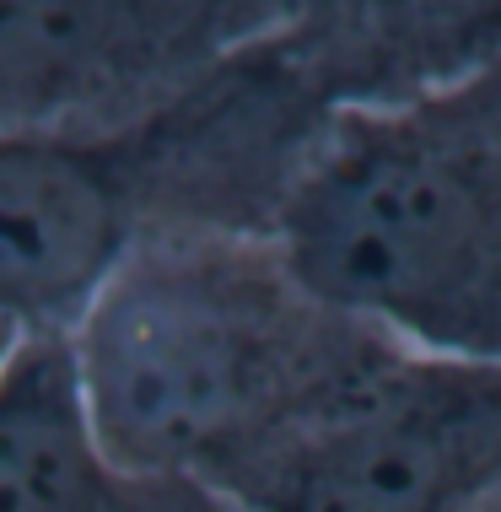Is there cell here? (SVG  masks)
I'll return each instance as SVG.
<instances>
[{"instance_id":"cell-2","label":"cell","mask_w":501,"mask_h":512,"mask_svg":"<svg viewBox=\"0 0 501 512\" xmlns=\"http://www.w3.org/2000/svg\"><path fill=\"white\" fill-rule=\"evenodd\" d=\"M275 243L318 297L410 356L501 367V60L334 108Z\"/></svg>"},{"instance_id":"cell-9","label":"cell","mask_w":501,"mask_h":512,"mask_svg":"<svg viewBox=\"0 0 501 512\" xmlns=\"http://www.w3.org/2000/svg\"><path fill=\"white\" fill-rule=\"evenodd\" d=\"M464 512H501V475L491 480V486H485L480 496H475V502H469Z\"/></svg>"},{"instance_id":"cell-8","label":"cell","mask_w":501,"mask_h":512,"mask_svg":"<svg viewBox=\"0 0 501 512\" xmlns=\"http://www.w3.org/2000/svg\"><path fill=\"white\" fill-rule=\"evenodd\" d=\"M27 335H22V329L17 324H6V318H0V372H6V362H11V356H17V345H22Z\"/></svg>"},{"instance_id":"cell-7","label":"cell","mask_w":501,"mask_h":512,"mask_svg":"<svg viewBox=\"0 0 501 512\" xmlns=\"http://www.w3.org/2000/svg\"><path fill=\"white\" fill-rule=\"evenodd\" d=\"M114 512H216L211 496L189 486H162V480H130V491L119 496Z\"/></svg>"},{"instance_id":"cell-5","label":"cell","mask_w":501,"mask_h":512,"mask_svg":"<svg viewBox=\"0 0 501 512\" xmlns=\"http://www.w3.org/2000/svg\"><path fill=\"white\" fill-rule=\"evenodd\" d=\"M281 38L329 108L399 103L501 60V0H291Z\"/></svg>"},{"instance_id":"cell-4","label":"cell","mask_w":501,"mask_h":512,"mask_svg":"<svg viewBox=\"0 0 501 512\" xmlns=\"http://www.w3.org/2000/svg\"><path fill=\"white\" fill-rule=\"evenodd\" d=\"M501 475V367L405 356L216 512H464Z\"/></svg>"},{"instance_id":"cell-6","label":"cell","mask_w":501,"mask_h":512,"mask_svg":"<svg viewBox=\"0 0 501 512\" xmlns=\"http://www.w3.org/2000/svg\"><path fill=\"white\" fill-rule=\"evenodd\" d=\"M135 475L108 459L65 335H27L0 372V512H114Z\"/></svg>"},{"instance_id":"cell-1","label":"cell","mask_w":501,"mask_h":512,"mask_svg":"<svg viewBox=\"0 0 501 512\" xmlns=\"http://www.w3.org/2000/svg\"><path fill=\"white\" fill-rule=\"evenodd\" d=\"M65 340L108 459L216 507L410 356L232 227L146 238Z\"/></svg>"},{"instance_id":"cell-3","label":"cell","mask_w":501,"mask_h":512,"mask_svg":"<svg viewBox=\"0 0 501 512\" xmlns=\"http://www.w3.org/2000/svg\"><path fill=\"white\" fill-rule=\"evenodd\" d=\"M291 0H0V130H114L281 38Z\"/></svg>"}]
</instances>
